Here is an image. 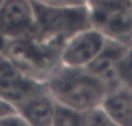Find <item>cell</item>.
<instances>
[{"instance_id":"cell-1","label":"cell","mask_w":132,"mask_h":126,"mask_svg":"<svg viewBox=\"0 0 132 126\" xmlns=\"http://www.w3.org/2000/svg\"><path fill=\"white\" fill-rule=\"evenodd\" d=\"M50 94L60 105L87 111L102 105L108 89L86 67L60 65L45 80Z\"/></svg>"},{"instance_id":"cell-2","label":"cell","mask_w":132,"mask_h":126,"mask_svg":"<svg viewBox=\"0 0 132 126\" xmlns=\"http://www.w3.org/2000/svg\"><path fill=\"white\" fill-rule=\"evenodd\" d=\"M63 43L45 39L36 34L6 42L4 52L29 76L45 80L62 65Z\"/></svg>"},{"instance_id":"cell-3","label":"cell","mask_w":132,"mask_h":126,"mask_svg":"<svg viewBox=\"0 0 132 126\" xmlns=\"http://www.w3.org/2000/svg\"><path fill=\"white\" fill-rule=\"evenodd\" d=\"M36 35L64 44L74 34L92 27L88 5L81 7H51L34 1Z\"/></svg>"},{"instance_id":"cell-4","label":"cell","mask_w":132,"mask_h":126,"mask_svg":"<svg viewBox=\"0 0 132 126\" xmlns=\"http://www.w3.org/2000/svg\"><path fill=\"white\" fill-rule=\"evenodd\" d=\"M92 25L108 38L132 42V0H89Z\"/></svg>"},{"instance_id":"cell-5","label":"cell","mask_w":132,"mask_h":126,"mask_svg":"<svg viewBox=\"0 0 132 126\" xmlns=\"http://www.w3.org/2000/svg\"><path fill=\"white\" fill-rule=\"evenodd\" d=\"M45 86L22 71L5 52H0V97L18 108Z\"/></svg>"},{"instance_id":"cell-6","label":"cell","mask_w":132,"mask_h":126,"mask_svg":"<svg viewBox=\"0 0 132 126\" xmlns=\"http://www.w3.org/2000/svg\"><path fill=\"white\" fill-rule=\"evenodd\" d=\"M36 34L32 0H2L0 4V36L6 42Z\"/></svg>"},{"instance_id":"cell-7","label":"cell","mask_w":132,"mask_h":126,"mask_svg":"<svg viewBox=\"0 0 132 126\" xmlns=\"http://www.w3.org/2000/svg\"><path fill=\"white\" fill-rule=\"evenodd\" d=\"M108 37L96 29L88 27L65 41L62 48V65L68 67H87L103 50Z\"/></svg>"},{"instance_id":"cell-8","label":"cell","mask_w":132,"mask_h":126,"mask_svg":"<svg viewBox=\"0 0 132 126\" xmlns=\"http://www.w3.org/2000/svg\"><path fill=\"white\" fill-rule=\"evenodd\" d=\"M128 44L108 38L100 55L86 67L104 83L108 93L121 88L117 78V61Z\"/></svg>"},{"instance_id":"cell-9","label":"cell","mask_w":132,"mask_h":126,"mask_svg":"<svg viewBox=\"0 0 132 126\" xmlns=\"http://www.w3.org/2000/svg\"><path fill=\"white\" fill-rule=\"evenodd\" d=\"M57 102L50 94L46 85L28 97L16 108V111L24 118L28 125H53V117Z\"/></svg>"},{"instance_id":"cell-10","label":"cell","mask_w":132,"mask_h":126,"mask_svg":"<svg viewBox=\"0 0 132 126\" xmlns=\"http://www.w3.org/2000/svg\"><path fill=\"white\" fill-rule=\"evenodd\" d=\"M102 106L115 125H132V89L118 88L109 92Z\"/></svg>"},{"instance_id":"cell-11","label":"cell","mask_w":132,"mask_h":126,"mask_svg":"<svg viewBox=\"0 0 132 126\" xmlns=\"http://www.w3.org/2000/svg\"><path fill=\"white\" fill-rule=\"evenodd\" d=\"M117 78L121 88L132 89V44H128L117 61Z\"/></svg>"},{"instance_id":"cell-12","label":"cell","mask_w":132,"mask_h":126,"mask_svg":"<svg viewBox=\"0 0 132 126\" xmlns=\"http://www.w3.org/2000/svg\"><path fill=\"white\" fill-rule=\"evenodd\" d=\"M53 125L82 126V111L73 110L57 103L53 117Z\"/></svg>"},{"instance_id":"cell-13","label":"cell","mask_w":132,"mask_h":126,"mask_svg":"<svg viewBox=\"0 0 132 126\" xmlns=\"http://www.w3.org/2000/svg\"><path fill=\"white\" fill-rule=\"evenodd\" d=\"M98 126V125H115L110 116L102 105H98L90 110L82 111V126Z\"/></svg>"},{"instance_id":"cell-14","label":"cell","mask_w":132,"mask_h":126,"mask_svg":"<svg viewBox=\"0 0 132 126\" xmlns=\"http://www.w3.org/2000/svg\"><path fill=\"white\" fill-rule=\"evenodd\" d=\"M34 1L51 7H81L87 6L89 0H34Z\"/></svg>"},{"instance_id":"cell-15","label":"cell","mask_w":132,"mask_h":126,"mask_svg":"<svg viewBox=\"0 0 132 126\" xmlns=\"http://www.w3.org/2000/svg\"><path fill=\"white\" fill-rule=\"evenodd\" d=\"M14 111H16V109L7 101H5L2 97H0V118L11 112H14Z\"/></svg>"},{"instance_id":"cell-16","label":"cell","mask_w":132,"mask_h":126,"mask_svg":"<svg viewBox=\"0 0 132 126\" xmlns=\"http://www.w3.org/2000/svg\"><path fill=\"white\" fill-rule=\"evenodd\" d=\"M5 46H6V41H5V39L0 36V52H4Z\"/></svg>"},{"instance_id":"cell-17","label":"cell","mask_w":132,"mask_h":126,"mask_svg":"<svg viewBox=\"0 0 132 126\" xmlns=\"http://www.w3.org/2000/svg\"><path fill=\"white\" fill-rule=\"evenodd\" d=\"M1 2H2V0H0V4H1Z\"/></svg>"},{"instance_id":"cell-18","label":"cell","mask_w":132,"mask_h":126,"mask_svg":"<svg viewBox=\"0 0 132 126\" xmlns=\"http://www.w3.org/2000/svg\"><path fill=\"white\" fill-rule=\"evenodd\" d=\"M130 44H132V42H131V43H130Z\"/></svg>"}]
</instances>
